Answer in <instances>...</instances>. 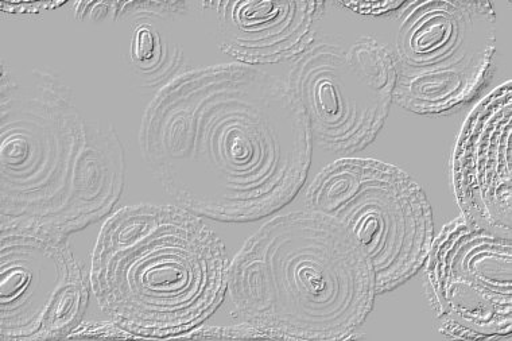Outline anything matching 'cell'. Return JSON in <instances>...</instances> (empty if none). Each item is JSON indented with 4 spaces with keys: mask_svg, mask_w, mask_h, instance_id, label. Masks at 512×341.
Wrapping results in <instances>:
<instances>
[{
    "mask_svg": "<svg viewBox=\"0 0 512 341\" xmlns=\"http://www.w3.org/2000/svg\"><path fill=\"white\" fill-rule=\"evenodd\" d=\"M313 143L287 80L242 62L170 81L139 131L147 165L181 208L226 223L292 203L308 180Z\"/></svg>",
    "mask_w": 512,
    "mask_h": 341,
    "instance_id": "1",
    "label": "cell"
},
{
    "mask_svg": "<svg viewBox=\"0 0 512 341\" xmlns=\"http://www.w3.org/2000/svg\"><path fill=\"white\" fill-rule=\"evenodd\" d=\"M309 211L339 223L370 262L376 293L391 292L425 266L434 240L432 205L417 181L372 158H341L314 177Z\"/></svg>",
    "mask_w": 512,
    "mask_h": 341,
    "instance_id": "5",
    "label": "cell"
},
{
    "mask_svg": "<svg viewBox=\"0 0 512 341\" xmlns=\"http://www.w3.org/2000/svg\"><path fill=\"white\" fill-rule=\"evenodd\" d=\"M0 337L46 340L68 336L87 306L83 274L62 238L2 231Z\"/></svg>",
    "mask_w": 512,
    "mask_h": 341,
    "instance_id": "9",
    "label": "cell"
},
{
    "mask_svg": "<svg viewBox=\"0 0 512 341\" xmlns=\"http://www.w3.org/2000/svg\"><path fill=\"white\" fill-rule=\"evenodd\" d=\"M463 219L512 238V84L488 93L465 120L453 155Z\"/></svg>",
    "mask_w": 512,
    "mask_h": 341,
    "instance_id": "10",
    "label": "cell"
},
{
    "mask_svg": "<svg viewBox=\"0 0 512 341\" xmlns=\"http://www.w3.org/2000/svg\"><path fill=\"white\" fill-rule=\"evenodd\" d=\"M339 5L359 14L382 15L398 11L405 2H339Z\"/></svg>",
    "mask_w": 512,
    "mask_h": 341,
    "instance_id": "13",
    "label": "cell"
},
{
    "mask_svg": "<svg viewBox=\"0 0 512 341\" xmlns=\"http://www.w3.org/2000/svg\"><path fill=\"white\" fill-rule=\"evenodd\" d=\"M376 294L358 244L331 217L309 209L263 224L228 269L232 317L267 339H354Z\"/></svg>",
    "mask_w": 512,
    "mask_h": 341,
    "instance_id": "3",
    "label": "cell"
},
{
    "mask_svg": "<svg viewBox=\"0 0 512 341\" xmlns=\"http://www.w3.org/2000/svg\"><path fill=\"white\" fill-rule=\"evenodd\" d=\"M286 80L308 116L313 142L335 154L370 146L394 102L393 57L370 36L348 44L316 37L294 58Z\"/></svg>",
    "mask_w": 512,
    "mask_h": 341,
    "instance_id": "7",
    "label": "cell"
},
{
    "mask_svg": "<svg viewBox=\"0 0 512 341\" xmlns=\"http://www.w3.org/2000/svg\"><path fill=\"white\" fill-rule=\"evenodd\" d=\"M226 247L200 216L133 205L104 223L92 255L96 301L122 331L168 337L193 331L226 298Z\"/></svg>",
    "mask_w": 512,
    "mask_h": 341,
    "instance_id": "4",
    "label": "cell"
},
{
    "mask_svg": "<svg viewBox=\"0 0 512 341\" xmlns=\"http://www.w3.org/2000/svg\"><path fill=\"white\" fill-rule=\"evenodd\" d=\"M425 265L442 335L511 340V238L471 226L460 216L433 240Z\"/></svg>",
    "mask_w": 512,
    "mask_h": 341,
    "instance_id": "8",
    "label": "cell"
},
{
    "mask_svg": "<svg viewBox=\"0 0 512 341\" xmlns=\"http://www.w3.org/2000/svg\"><path fill=\"white\" fill-rule=\"evenodd\" d=\"M389 48L394 102L418 115H444L484 87L496 50V13L480 0L405 2Z\"/></svg>",
    "mask_w": 512,
    "mask_h": 341,
    "instance_id": "6",
    "label": "cell"
},
{
    "mask_svg": "<svg viewBox=\"0 0 512 341\" xmlns=\"http://www.w3.org/2000/svg\"><path fill=\"white\" fill-rule=\"evenodd\" d=\"M220 48L247 65L293 61L316 40L325 2H216Z\"/></svg>",
    "mask_w": 512,
    "mask_h": 341,
    "instance_id": "11",
    "label": "cell"
},
{
    "mask_svg": "<svg viewBox=\"0 0 512 341\" xmlns=\"http://www.w3.org/2000/svg\"><path fill=\"white\" fill-rule=\"evenodd\" d=\"M158 52H161L158 34L151 30V27L142 26L134 36L133 49H131L133 61L143 67L150 64Z\"/></svg>",
    "mask_w": 512,
    "mask_h": 341,
    "instance_id": "12",
    "label": "cell"
},
{
    "mask_svg": "<svg viewBox=\"0 0 512 341\" xmlns=\"http://www.w3.org/2000/svg\"><path fill=\"white\" fill-rule=\"evenodd\" d=\"M2 231L64 238L108 215L124 188L122 146L52 76L2 88Z\"/></svg>",
    "mask_w": 512,
    "mask_h": 341,
    "instance_id": "2",
    "label": "cell"
}]
</instances>
